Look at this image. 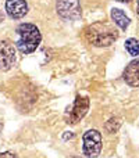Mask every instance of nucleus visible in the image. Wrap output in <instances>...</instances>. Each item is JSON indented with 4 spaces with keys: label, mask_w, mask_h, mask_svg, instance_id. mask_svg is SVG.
Returning a JSON list of instances; mask_svg holds the SVG:
<instances>
[{
    "label": "nucleus",
    "mask_w": 139,
    "mask_h": 158,
    "mask_svg": "<svg viewBox=\"0 0 139 158\" xmlns=\"http://www.w3.org/2000/svg\"><path fill=\"white\" fill-rule=\"evenodd\" d=\"M84 32L88 43L96 47H107L114 43L118 38L117 28L107 22H95L85 28Z\"/></svg>",
    "instance_id": "obj_1"
},
{
    "label": "nucleus",
    "mask_w": 139,
    "mask_h": 158,
    "mask_svg": "<svg viewBox=\"0 0 139 158\" xmlns=\"http://www.w3.org/2000/svg\"><path fill=\"white\" fill-rule=\"evenodd\" d=\"M17 47L24 54L35 52L42 40L41 32L33 24H21L17 28Z\"/></svg>",
    "instance_id": "obj_2"
},
{
    "label": "nucleus",
    "mask_w": 139,
    "mask_h": 158,
    "mask_svg": "<svg viewBox=\"0 0 139 158\" xmlns=\"http://www.w3.org/2000/svg\"><path fill=\"white\" fill-rule=\"evenodd\" d=\"M82 150L84 154L88 158H96L102 153V146H103V140H102V133L96 129H89L84 133L82 136Z\"/></svg>",
    "instance_id": "obj_3"
},
{
    "label": "nucleus",
    "mask_w": 139,
    "mask_h": 158,
    "mask_svg": "<svg viewBox=\"0 0 139 158\" xmlns=\"http://www.w3.org/2000/svg\"><path fill=\"white\" fill-rule=\"evenodd\" d=\"M56 8L59 15L66 19H78L82 15L79 0H57Z\"/></svg>",
    "instance_id": "obj_4"
},
{
    "label": "nucleus",
    "mask_w": 139,
    "mask_h": 158,
    "mask_svg": "<svg viewBox=\"0 0 139 158\" xmlns=\"http://www.w3.org/2000/svg\"><path fill=\"white\" fill-rule=\"evenodd\" d=\"M15 63V47L8 40H0V69L7 71Z\"/></svg>",
    "instance_id": "obj_5"
},
{
    "label": "nucleus",
    "mask_w": 139,
    "mask_h": 158,
    "mask_svg": "<svg viewBox=\"0 0 139 158\" xmlns=\"http://www.w3.org/2000/svg\"><path fill=\"white\" fill-rule=\"evenodd\" d=\"M88 110H89V98L78 96V97L75 98V101H74L72 107H71L70 111H68L70 117H68V121H67V122L68 123L79 122V121L86 115Z\"/></svg>",
    "instance_id": "obj_6"
},
{
    "label": "nucleus",
    "mask_w": 139,
    "mask_h": 158,
    "mask_svg": "<svg viewBox=\"0 0 139 158\" xmlns=\"http://www.w3.org/2000/svg\"><path fill=\"white\" fill-rule=\"evenodd\" d=\"M6 13L13 19H20L28 13L27 0H6Z\"/></svg>",
    "instance_id": "obj_7"
},
{
    "label": "nucleus",
    "mask_w": 139,
    "mask_h": 158,
    "mask_svg": "<svg viewBox=\"0 0 139 158\" xmlns=\"http://www.w3.org/2000/svg\"><path fill=\"white\" fill-rule=\"evenodd\" d=\"M123 78L125 83L131 87H138L139 86V60H135L127 65L124 69Z\"/></svg>",
    "instance_id": "obj_8"
},
{
    "label": "nucleus",
    "mask_w": 139,
    "mask_h": 158,
    "mask_svg": "<svg viewBox=\"0 0 139 158\" xmlns=\"http://www.w3.org/2000/svg\"><path fill=\"white\" fill-rule=\"evenodd\" d=\"M110 15H111L113 22L123 31H125L127 28L129 27V24H131V19H129L128 17L125 15V13H124L123 10H120V8H113Z\"/></svg>",
    "instance_id": "obj_9"
},
{
    "label": "nucleus",
    "mask_w": 139,
    "mask_h": 158,
    "mask_svg": "<svg viewBox=\"0 0 139 158\" xmlns=\"http://www.w3.org/2000/svg\"><path fill=\"white\" fill-rule=\"evenodd\" d=\"M125 50L129 53L131 56L137 57L139 56V40L138 39H127L125 40Z\"/></svg>",
    "instance_id": "obj_10"
},
{
    "label": "nucleus",
    "mask_w": 139,
    "mask_h": 158,
    "mask_svg": "<svg viewBox=\"0 0 139 158\" xmlns=\"http://www.w3.org/2000/svg\"><path fill=\"white\" fill-rule=\"evenodd\" d=\"M120 126H121L120 118H110L106 122V125H104V129H106L109 133H115V132L120 129Z\"/></svg>",
    "instance_id": "obj_11"
},
{
    "label": "nucleus",
    "mask_w": 139,
    "mask_h": 158,
    "mask_svg": "<svg viewBox=\"0 0 139 158\" xmlns=\"http://www.w3.org/2000/svg\"><path fill=\"white\" fill-rule=\"evenodd\" d=\"M0 158H17V156L14 153H10V151H6V153L0 154Z\"/></svg>",
    "instance_id": "obj_12"
},
{
    "label": "nucleus",
    "mask_w": 139,
    "mask_h": 158,
    "mask_svg": "<svg viewBox=\"0 0 139 158\" xmlns=\"http://www.w3.org/2000/svg\"><path fill=\"white\" fill-rule=\"evenodd\" d=\"M117 2H121V3H129V2H132V0H117Z\"/></svg>",
    "instance_id": "obj_13"
},
{
    "label": "nucleus",
    "mask_w": 139,
    "mask_h": 158,
    "mask_svg": "<svg viewBox=\"0 0 139 158\" xmlns=\"http://www.w3.org/2000/svg\"><path fill=\"white\" fill-rule=\"evenodd\" d=\"M137 11H138V14H139V0H137Z\"/></svg>",
    "instance_id": "obj_14"
},
{
    "label": "nucleus",
    "mask_w": 139,
    "mask_h": 158,
    "mask_svg": "<svg viewBox=\"0 0 139 158\" xmlns=\"http://www.w3.org/2000/svg\"><path fill=\"white\" fill-rule=\"evenodd\" d=\"M71 158H78V157H71Z\"/></svg>",
    "instance_id": "obj_15"
}]
</instances>
